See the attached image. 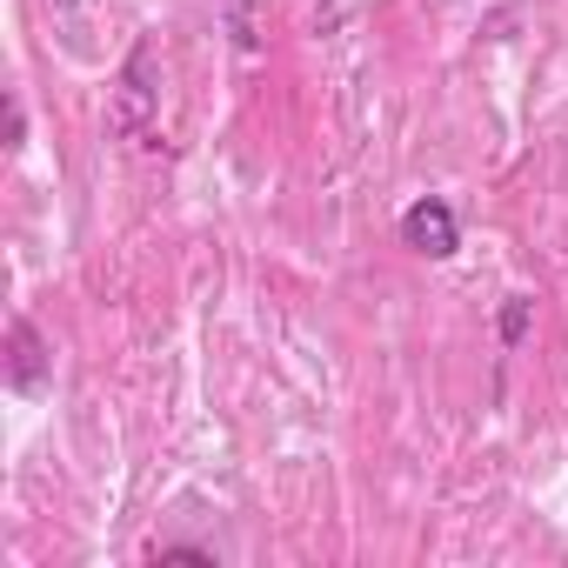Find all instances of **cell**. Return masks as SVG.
Listing matches in <instances>:
<instances>
[{
  "label": "cell",
  "mask_w": 568,
  "mask_h": 568,
  "mask_svg": "<svg viewBox=\"0 0 568 568\" xmlns=\"http://www.w3.org/2000/svg\"><path fill=\"white\" fill-rule=\"evenodd\" d=\"M48 375H54V348L41 342V328L28 315H14L8 322V388L14 395H41Z\"/></svg>",
  "instance_id": "obj_3"
},
{
  "label": "cell",
  "mask_w": 568,
  "mask_h": 568,
  "mask_svg": "<svg viewBox=\"0 0 568 568\" xmlns=\"http://www.w3.org/2000/svg\"><path fill=\"white\" fill-rule=\"evenodd\" d=\"M528 328H535V295H508L501 315H495V342H501V348H521Z\"/></svg>",
  "instance_id": "obj_4"
},
{
  "label": "cell",
  "mask_w": 568,
  "mask_h": 568,
  "mask_svg": "<svg viewBox=\"0 0 568 568\" xmlns=\"http://www.w3.org/2000/svg\"><path fill=\"white\" fill-rule=\"evenodd\" d=\"M28 141V108H21V94H8V148H21Z\"/></svg>",
  "instance_id": "obj_6"
},
{
  "label": "cell",
  "mask_w": 568,
  "mask_h": 568,
  "mask_svg": "<svg viewBox=\"0 0 568 568\" xmlns=\"http://www.w3.org/2000/svg\"><path fill=\"white\" fill-rule=\"evenodd\" d=\"M402 247H415L422 261H448L462 247V227H455V207L442 194H422L402 207Z\"/></svg>",
  "instance_id": "obj_1"
},
{
  "label": "cell",
  "mask_w": 568,
  "mask_h": 568,
  "mask_svg": "<svg viewBox=\"0 0 568 568\" xmlns=\"http://www.w3.org/2000/svg\"><path fill=\"white\" fill-rule=\"evenodd\" d=\"M108 121H114V134H148V128H154V48H148V41H134Z\"/></svg>",
  "instance_id": "obj_2"
},
{
  "label": "cell",
  "mask_w": 568,
  "mask_h": 568,
  "mask_svg": "<svg viewBox=\"0 0 568 568\" xmlns=\"http://www.w3.org/2000/svg\"><path fill=\"white\" fill-rule=\"evenodd\" d=\"M154 561H201V568H214V548H187V541H168V548H154Z\"/></svg>",
  "instance_id": "obj_5"
}]
</instances>
